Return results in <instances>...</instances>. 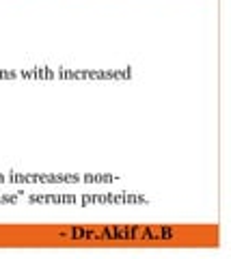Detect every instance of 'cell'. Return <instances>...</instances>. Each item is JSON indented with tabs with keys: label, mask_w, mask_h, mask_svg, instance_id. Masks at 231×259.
<instances>
[]
</instances>
